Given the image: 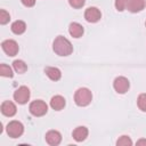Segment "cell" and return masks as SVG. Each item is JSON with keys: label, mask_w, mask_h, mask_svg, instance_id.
I'll return each instance as SVG.
<instances>
[{"label": "cell", "mask_w": 146, "mask_h": 146, "mask_svg": "<svg viewBox=\"0 0 146 146\" xmlns=\"http://www.w3.org/2000/svg\"><path fill=\"white\" fill-rule=\"evenodd\" d=\"M68 32L73 38H80V36H82L84 30H83V26L81 24H79L76 22H73L68 26Z\"/></svg>", "instance_id": "obj_14"}, {"label": "cell", "mask_w": 146, "mask_h": 146, "mask_svg": "<svg viewBox=\"0 0 146 146\" xmlns=\"http://www.w3.org/2000/svg\"><path fill=\"white\" fill-rule=\"evenodd\" d=\"M137 105L140 111L146 112V94H140L137 98Z\"/></svg>", "instance_id": "obj_19"}, {"label": "cell", "mask_w": 146, "mask_h": 146, "mask_svg": "<svg viewBox=\"0 0 146 146\" xmlns=\"http://www.w3.org/2000/svg\"><path fill=\"white\" fill-rule=\"evenodd\" d=\"M9 19H10V15L5 9H1L0 10V24L5 25L9 22Z\"/></svg>", "instance_id": "obj_21"}, {"label": "cell", "mask_w": 146, "mask_h": 146, "mask_svg": "<svg viewBox=\"0 0 146 146\" xmlns=\"http://www.w3.org/2000/svg\"><path fill=\"white\" fill-rule=\"evenodd\" d=\"M92 100V94L88 88H79L74 94V102L78 106H87Z\"/></svg>", "instance_id": "obj_2"}, {"label": "cell", "mask_w": 146, "mask_h": 146, "mask_svg": "<svg viewBox=\"0 0 146 146\" xmlns=\"http://www.w3.org/2000/svg\"><path fill=\"white\" fill-rule=\"evenodd\" d=\"M113 87L117 94H125L129 90L130 83H129V80L127 78L117 76V78H115V80L113 82Z\"/></svg>", "instance_id": "obj_6"}, {"label": "cell", "mask_w": 146, "mask_h": 146, "mask_svg": "<svg viewBox=\"0 0 146 146\" xmlns=\"http://www.w3.org/2000/svg\"><path fill=\"white\" fill-rule=\"evenodd\" d=\"M46 141L51 146H57L62 141V135L57 130H49L46 133Z\"/></svg>", "instance_id": "obj_9"}, {"label": "cell", "mask_w": 146, "mask_h": 146, "mask_svg": "<svg viewBox=\"0 0 146 146\" xmlns=\"http://www.w3.org/2000/svg\"><path fill=\"white\" fill-rule=\"evenodd\" d=\"M30 113L34 116H43L48 111V105L43 100H33L29 106Z\"/></svg>", "instance_id": "obj_3"}, {"label": "cell", "mask_w": 146, "mask_h": 146, "mask_svg": "<svg viewBox=\"0 0 146 146\" xmlns=\"http://www.w3.org/2000/svg\"><path fill=\"white\" fill-rule=\"evenodd\" d=\"M68 3L71 7L75 8V9H79V8H82L86 3V0H68Z\"/></svg>", "instance_id": "obj_23"}, {"label": "cell", "mask_w": 146, "mask_h": 146, "mask_svg": "<svg viewBox=\"0 0 146 146\" xmlns=\"http://www.w3.org/2000/svg\"><path fill=\"white\" fill-rule=\"evenodd\" d=\"M1 47H2V50L8 55V56H16L19 48H18V44L15 40H5L2 43H1Z\"/></svg>", "instance_id": "obj_7"}, {"label": "cell", "mask_w": 146, "mask_h": 146, "mask_svg": "<svg viewBox=\"0 0 146 146\" xmlns=\"http://www.w3.org/2000/svg\"><path fill=\"white\" fill-rule=\"evenodd\" d=\"M7 133L11 138H18L24 132V125L19 121H10L7 124Z\"/></svg>", "instance_id": "obj_4"}, {"label": "cell", "mask_w": 146, "mask_h": 146, "mask_svg": "<svg viewBox=\"0 0 146 146\" xmlns=\"http://www.w3.org/2000/svg\"><path fill=\"white\" fill-rule=\"evenodd\" d=\"M116 145L117 146H131L132 145V140L130 139L129 136H121L116 140Z\"/></svg>", "instance_id": "obj_20"}, {"label": "cell", "mask_w": 146, "mask_h": 146, "mask_svg": "<svg viewBox=\"0 0 146 146\" xmlns=\"http://www.w3.org/2000/svg\"><path fill=\"white\" fill-rule=\"evenodd\" d=\"M137 145H146V139H139L137 141Z\"/></svg>", "instance_id": "obj_25"}, {"label": "cell", "mask_w": 146, "mask_h": 146, "mask_svg": "<svg viewBox=\"0 0 146 146\" xmlns=\"http://www.w3.org/2000/svg\"><path fill=\"white\" fill-rule=\"evenodd\" d=\"M44 73H46V75H47L50 80H52V81H58V80L62 78V72H60V70L57 68V67L48 66V67L44 68Z\"/></svg>", "instance_id": "obj_15"}, {"label": "cell", "mask_w": 146, "mask_h": 146, "mask_svg": "<svg viewBox=\"0 0 146 146\" xmlns=\"http://www.w3.org/2000/svg\"><path fill=\"white\" fill-rule=\"evenodd\" d=\"M25 30H26V24L23 21H19L18 19V21H15L11 24V31H13V33H15L17 35L23 34L25 32Z\"/></svg>", "instance_id": "obj_16"}, {"label": "cell", "mask_w": 146, "mask_h": 146, "mask_svg": "<svg viewBox=\"0 0 146 146\" xmlns=\"http://www.w3.org/2000/svg\"><path fill=\"white\" fill-rule=\"evenodd\" d=\"M128 1L129 0H115V8L119 11H123L124 9H127Z\"/></svg>", "instance_id": "obj_22"}, {"label": "cell", "mask_w": 146, "mask_h": 146, "mask_svg": "<svg viewBox=\"0 0 146 146\" xmlns=\"http://www.w3.org/2000/svg\"><path fill=\"white\" fill-rule=\"evenodd\" d=\"M30 89L25 86H21L19 88H17L14 92V99L16 100V103L23 105V104H26L27 100L30 99Z\"/></svg>", "instance_id": "obj_5"}, {"label": "cell", "mask_w": 146, "mask_h": 146, "mask_svg": "<svg viewBox=\"0 0 146 146\" xmlns=\"http://www.w3.org/2000/svg\"><path fill=\"white\" fill-rule=\"evenodd\" d=\"M52 49L58 56H68L73 51V46L68 39L63 35H58L52 43Z\"/></svg>", "instance_id": "obj_1"}, {"label": "cell", "mask_w": 146, "mask_h": 146, "mask_svg": "<svg viewBox=\"0 0 146 146\" xmlns=\"http://www.w3.org/2000/svg\"><path fill=\"white\" fill-rule=\"evenodd\" d=\"M1 113L5 115V116H14L17 112V108H16V105L10 102V100H5L2 104H1Z\"/></svg>", "instance_id": "obj_10"}, {"label": "cell", "mask_w": 146, "mask_h": 146, "mask_svg": "<svg viewBox=\"0 0 146 146\" xmlns=\"http://www.w3.org/2000/svg\"><path fill=\"white\" fill-rule=\"evenodd\" d=\"M145 26H146V22H145Z\"/></svg>", "instance_id": "obj_26"}, {"label": "cell", "mask_w": 146, "mask_h": 146, "mask_svg": "<svg viewBox=\"0 0 146 146\" xmlns=\"http://www.w3.org/2000/svg\"><path fill=\"white\" fill-rule=\"evenodd\" d=\"M21 1L25 7H33L35 5V0H21Z\"/></svg>", "instance_id": "obj_24"}, {"label": "cell", "mask_w": 146, "mask_h": 146, "mask_svg": "<svg viewBox=\"0 0 146 146\" xmlns=\"http://www.w3.org/2000/svg\"><path fill=\"white\" fill-rule=\"evenodd\" d=\"M88 133H89L88 129H87L86 127L81 125V127H76V128L73 130L72 136H73V138H74L75 141H79V143H80V141H83V140L88 137Z\"/></svg>", "instance_id": "obj_11"}, {"label": "cell", "mask_w": 146, "mask_h": 146, "mask_svg": "<svg viewBox=\"0 0 146 146\" xmlns=\"http://www.w3.org/2000/svg\"><path fill=\"white\" fill-rule=\"evenodd\" d=\"M84 18L89 23H97L102 18V13L96 7H89L84 11Z\"/></svg>", "instance_id": "obj_8"}, {"label": "cell", "mask_w": 146, "mask_h": 146, "mask_svg": "<svg viewBox=\"0 0 146 146\" xmlns=\"http://www.w3.org/2000/svg\"><path fill=\"white\" fill-rule=\"evenodd\" d=\"M65 104H66L65 98H64L63 96H60V95H56V96H54V97L50 99V106H51V108L55 110V111H60V110H63V108L65 107Z\"/></svg>", "instance_id": "obj_13"}, {"label": "cell", "mask_w": 146, "mask_h": 146, "mask_svg": "<svg viewBox=\"0 0 146 146\" xmlns=\"http://www.w3.org/2000/svg\"><path fill=\"white\" fill-rule=\"evenodd\" d=\"M145 0H129L127 9L131 13H139L145 8Z\"/></svg>", "instance_id": "obj_12"}, {"label": "cell", "mask_w": 146, "mask_h": 146, "mask_svg": "<svg viewBox=\"0 0 146 146\" xmlns=\"http://www.w3.org/2000/svg\"><path fill=\"white\" fill-rule=\"evenodd\" d=\"M13 67H14V70H15L17 73H19V74L25 73V72L27 71V65H26L23 60H21V59H16V60H14V63H13Z\"/></svg>", "instance_id": "obj_17"}, {"label": "cell", "mask_w": 146, "mask_h": 146, "mask_svg": "<svg viewBox=\"0 0 146 146\" xmlns=\"http://www.w3.org/2000/svg\"><path fill=\"white\" fill-rule=\"evenodd\" d=\"M0 74L2 76H7V78H13V70L10 66L6 65V64H1L0 65Z\"/></svg>", "instance_id": "obj_18"}]
</instances>
